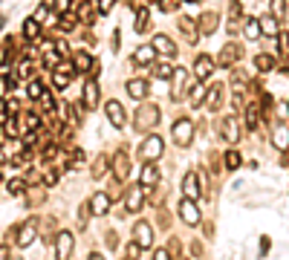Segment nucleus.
Masks as SVG:
<instances>
[{
	"mask_svg": "<svg viewBox=\"0 0 289 260\" xmlns=\"http://www.w3.org/2000/svg\"><path fill=\"white\" fill-rule=\"evenodd\" d=\"M179 3H182V0H162V12H173Z\"/></svg>",
	"mask_w": 289,
	"mask_h": 260,
	"instance_id": "obj_53",
	"label": "nucleus"
},
{
	"mask_svg": "<svg viewBox=\"0 0 289 260\" xmlns=\"http://www.w3.org/2000/svg\"><path fill=\"white\" fill-rule=\"evenodd\" d=\"M38 102H41V107H44V110H47V113H52V110H55V107H58V102H55V96H52L50 90H47V93H44V96H41V99H38Z\"/></svg>",
	"mask_w": 289,
	"mask_h": 260,
	"instance_id": "obj_45",
	"label": "nucleus"
},
{
	"mask_svg": "<svg viewBox=\"0 0 289 260\" xmlns=\"http://www.w3.org/2000/svg\"><path fill=\"white\" fill-rule=\"evenodd\" d=\"M205 93H208V81H197L188 90V99H191V107H203L205 104Z\"/></svg>",
	"mask_w": 289,
	"mask_h": 260,
	"instance_id": "obj_27",
	"label": "nucleus"
},
{
	"mask_svg": "<svg viewBox=\"0 0 289 260\" xmlns=\"http://www.w3.org/2000/svg\"><path fill=\"white\" fill-rule=\"evenodd\" d=\"M153 50L159 52V55H162V58H176V44H173V41H171L168 35H162V32H156L153 35Z\"/></svg>",
	"mask_w": 289,
	"mask_h": 260,
	"instance_id": "obj_13",
	"label": "nucleus"
},
{
	"mask_svg": "<svg viewBox=\"0 0 289 260\" xmlns=\"http://www.w3.org/2000/svg\"><path fill=\"white\" fill-rule=\"evenodd\" d=\"M110 47H113V52H119V47H121V35H119V29H113V38H110Z\"/></svg>",
	"mask_w": 289,
	"mask_h": 260,
	"instance_id": "obj_52",
	"label": "nucleus"
},
{
	"mask_svg": "<svg viewBox=\"0 0 289 260\" xmlns=\"http://www.w3.org/2000/svg\"><path fill=\"white\" fill-rule=\"evenodd\" d=\"M38 38H41V20L32 15L23 20V41H38Z\"/></svg>",
	"mask_w": 289,
	"mask_h": 260,
	"instance_id": "obj_32",
	"label": "nucleus"
},
{
	"mask_svg": "<svg viewBox=\"0 0 289 260\" xmlns=\"http://www.w3.org/2000/svg\"><path fill=\"white\" fill-rule=\"evenodd\" d=\"M159 168H156V162H145V168L139 171V185H145V188H153L156 182H159Z\"/></svg>",
	"mask_w": 289,
	"mask_h": 260,
	"instance_id": "obj_22",
	"label": "nucleus"
},
{
	"mask_svg": "<svg viewBox=\"0 0 289 260\" xmlns=\"http://www.w3.org/2000/svg\"><path fill=\"white\" fill-rule=\"evenodd\" d=\"M287 113H289V102H287Z\"/></svg>",
	"mask_w": 289,
	"mask_h": 260,
	"instance_id": "obj_59",
	"label": "nucleus"
},
{
	"mask_svg": "<svg viewBox=\"0 0 289 260\" xmlns=\"http://www.w3.org/2000/svg\"><path fill=\"white\" fill-rule=\"evenodd\" d=\"M223 162H226V168H229V171H237V168H240V154H237V151H226Z\"/></svg>",
	"mask_w": 289,
	"mask_h": 260,
	"instance_id": "obj_43",
	"label": "nucleus"
},
{
	"mask_svg": "<svg viewBox=\"0 0 289 260\" xmlns=\"http://www.w3.org/2000/svg\"><path fill=\"white\" fill-rule=\"evenodd\" d=\"M87 260H104V258L99 255V252H90V258H87Z\"/></svg>",
	"mask_w": 289,
	"mask_h": 260,
	"instance_id": "obj_58",
	"label": "nucleus"
},
{
	"mask_svg": "<svg viewBox=\"0 0 289 260\" xmlns=\"http://www.w3.org/2000/svg\"><path fill=\"white\" fill-rule=\"evenodd\" d=\"M205 107H208V113H217L223 107V84L208 87V93H205Z\"/></svg>",
	"mask_w": 289,
	"mask_h": 260,
	"instance_id": "obj_25",
	"label": "nucleus"
},
{
	"mask_svg": "<svg viewBox=\"0 0 289 260\" xmlns=\"http://www.w3.org/2000/svg\"><path fill=\"white\" fill-rule=\"evenodd\" d=\"M182 194H185L188 200H200L203 197V191H200V173L197 171H188L182 176Z\"/></svg>",
	"mask_w": 289,
	"mask_h": 260,
	"instance_id": "obj_14",
	"label": "nucleus"
},
{
	"mask_svg": "<svg viewBox=\"0 0 289 260\" xmlns=\"http://www.w3.org/2000/svg\"><path fill=\"white\" fill-rule=\"evenodd\" d=\"M159 119H162V110H159V104L153 102H139L136 107V116H133V127L139 130H151V127H156L159 124Z\"/></svg>",
	"mask_w": 289,
	"mask_h": 260,
	"instance_id": "obj_1",
	"label": "nucleus"
},
{
	"mask_svg": "<svg viewBox=\"0 0 289 260\" xmlns=\"http://www.w3.org/2000/svg\"><path fill=\"white\" fill-rule=\"evenodd\" d=\"M6 191H9V194H20V191H26V179H23V176L9 179V182H6Z\"/></svg>",
	"mask_w": 289,
	"mask_h": 260,
	"instance_id": "obj_44",
	"label": "nucleus"
},
{
	"mask_svg": "<svg viewBox=\"0 0 289 260\" xmlns=\"http://www.w3.org/2000/svg\"><path fill=\"white\" fill-rule=\"evenodd\" d=\"M99 84L93 81V78H87L84 81V90H81V104L84 107H90V110H96V104H99Z\"/></svg>",
	"mask_w": 289,
	"mask_h": 260,
	"instance_id": "obj_19",
	"label": "nucleus"
},
{
	"mask_svg": "<svg viewBox=\"0 0 289 260\" xmlns=\"http://www.w3.org/2000/svg\"><path fill=\"white\" fill-rule=\"evenodd\" d=\"M269 12L284 20V17L289 15V0H269Z\"/></svg>",
	"mask_w": 289,
	"mask_h": 260,
	"instance_id": "obj_42",
	"label": "nucleus"
},
{
	"mask_svg": "<svg viewBox=\"0 0 289 260\" xmlns=\"http://www.w3.org/2000/svg\"><path fill=\"white\" fill-rule=\"evenodd\" d=\"M153 260H171V252L168 249H156L153 252Z\"/></svg>",
	"mask_w": 289,
	"mask_h": 260,
	"instance_id": "obj_54",
	"label": "nucleus"
},
{
	"mask_svg": "<svg viewBox=\"0 0 289 260\" xmlns=\"http://www.w3.org/2000/svg\"><path fill=\"white\" fill-rule=\"evenodd\" d=\"M188 90H191V72H188V69H176L173 78H171V102L185 99Z\"/></svg>",
	"mask_w": 289,
	"mask_h": 260,
	"instance_id": "obj_3",
	"label": "nucleus"
},
{
	"mask_svg": "<svg viewBox=\"0 0 289 260\" xmlns=\"http://www.w3.org/2000/svg\"><path fill=\"white\" fill-rule=\"evenodd\" d=\"M69 6H72V0H52V9H55L58 15H64V12H69Z\"/></svg>",
	"mask_w": 289,
	"mask_h": 260,
	"instance_id": "obj_50",
	"label": "nucleus"
},
{
	"mask_svg": "<svg viewBox=\"0 0 289 260\" xmlns=\"http://www.w3.org/2000/svg\"><path fill=\"white\" fill-rule=\"evenodd\" d=\"M3 133L9 139H17V136H23V127H20V121H17L15 116H6V119H3Z\"/></svg>",
	"mask_w": 289,
	"mask_h": 260,
	"instance_id": "obj_37",
	"label": "nucleus"
},
{
	"mask_svg": "<svg viewBox=\"0 0 289 260\" xmlns=\"http://www.w3.org/2000/svg\"><path fill=\"white\" fill-rule=\"evenodd\" d=\"M20 78H15V75H0V96H6L9 93V87H15Z\"/></svg>",
	"mask_w": 289,
	"mask_h": 260,
	"instance_id": "obj_47",
	"label": "nucleus"
},
{
	"mask_svg": "<svg viewBox=\"0 0 289 260\" xmlns=\"http://www.w3.org/2000/svg\"><path fill=\"white\" fill-rule=\"evenodd\" d=\"M0 260H9V246H0Z\"/></svg>",
	"mask_w": 289,
	"mask_h": 260,
	"instance_id": "obj_57",
	"label": "nucleus"
},
{
	"mask_svg": "<svg viewBox=\"0 0 289 260\" xmlns=\"http://www.w3.org/2000/svg\"><path fill=\"white\" fill-rule=\"evenodd\" d=\"M72 67H75V72H93L96 69V61H93V55L84 50L72 52Z\"/></svg>",
	"mask_w": 289,
	"mask_h": 260,
	"instance_id": "obj_24",
	"label": "nucleus"
},
{
	"mask_svg": "<svg viewBox=\"0 0 289 260\" xmlns=\"http://www.w3.org/2000/svg\"><path fill=\"white\" fill-rule=\"evenodd\" d=\"M124 90H127V96H130L133 102H145L148 93H151V84H148V78H127Z\"/></svg>",
	"mask_w": 289,
	"mask_h": 260,
	"instance_id": "obj_11",
	"label": "nucleus"
},
{
	"mask_svg": "<svg viewBox=\"0 0 289 260\" xmlns=\"http://www.w3.org/2000/svg\"><path fill=\"white\" fill-rule=\"evenodd\" d=\"M133 55H136L133 61H136L139 67H148V64H153V61H156V50H153V44H145V47H136V52H133Z\"/></svg>",
	"mask_w": 289,
	"mask_h": 260,
	"instance_id": "obj_28",
	"label": "nucleus"
},
{
	"mask_svg": "<svg viewBox=\"0 0 289 260\" xmlns=\"http://www.w3.org/2000/svg\"><path fill=\"white\" fill-rule=\"evenodd\" d=\"M275 41H278V58H281V64H284V61H289V32L281 29V35H278Z\"/></svg>",
	"mask_w": 289,
	"mask_h": 260,
	"instance_id": "obj_39",
	"label": "nucleus"
},
{
	"mask_svg": "<svg viewBox=\"0 0 289 260\" xmlns=\"http://www.w3.org/2000/svg\"><path fill=\"white\" fill-rule=\"evenodd\" d=\"M148 23H151V12H148V6H139L136 9V20H133V29H136V32H145Z\"/></svg>",
	"mask_w": 289,
	"mask_h": 260,
	"instance_id": "obj_40",
	"label": "nucleus"
},
{
	"mask_svg": "<svg viewBox=\"0 0 289 260\" xmlns=\"http://www.w3.org/2000/svg\"><path fill=\"white\" fill-rule=\"evenodd\" d=\"M260 121H263V110L257 107V102H255V104H249V107H246V127H249V130L255 133L257 127H260Z\"/></svg>",
	"mask_w": 289,
	"mask_h": 260,
	"instance_id": "obj_31",
	"label": "nucleus"
},
{
	"mask_svg": "<svg viewBox=\"0 0 289 260\" xmlns=\"http://www.w3.org/2000/svg\"><path fill=\"white\" fill-rule=\"evenodd\" d=\"M179 29H182V35H185L188 44H197V38H200V26H194V20L191 17H179Z\"/></svg>",
	"mask_w": 289,
	"mask_h": 260,
	"instance_id": "obj_33",
	"label": "nucleus"
},
{
	"mask_svg": "<svg viewBox=\"0 0 289 260\" xmlns=\"http://www.w3.org/2000/svg\"><path fill=\"white\" fill-rule=\"evenodd\" d=\"M72 249H75V237L69 231H58V237H55V258L69 260L72 258Z\"/></svg>",
	"mask_w": 289,
	"mask_h": 260,
	"instance_id": "obj_8",
	"label": "nucleus"
},
{
	"mask_svg": "<svg viewBox=\"0 0 289 260\" xmlns=\"http://www.w3.org/2000/svg\"><path fill=\"white\" fill-rule=\"evenodd\" d=\"M110 162H113V159H110L107 154L99 156L96 165H93V179H104V176H107V168H110Z\"/></svg>",
	"mask_w": 289,
	"mask_h": 260,
	"instance_id": "obj_38",
	"label": "nucleus"
},
{
	"mask_svg": "<svg viewBox=\"0 0 289 260\" xmlns=\"http://www.w3.org/2000/svg\"><path fill=\"white\" fill-rule=\"evenodd\" d=\"M179 220H182L185 225H200V208H197V200L182 197V203H179Z\"/></svg>",
	"mask_w": 289,
	"mask_h": 260,
	"instance_id": "obj_9",
	"label": "nucleus"
},
{
	"mask_svg": "<svg viewBox=\"0 0 289 260\" xmlns=\"http://www.w3.org/2000/svg\"><path fill=\"white\" fill-rule=\"evenodd\" d=\"M44 93H47V78H41V75H32V78H29V84H26V96L38 102Z\"/></svg>",
	"mask_w": 289,
	"mask_h": 260,
	"instance_id": "obj_29",
	"label": "nucleus"
},
{
	"mask_svg": "<svg viewBox=\"0 0 289 260\" xmlns=\"http://www.w3.org/2000/svg\"><path fill=\"white\" fill-rule=\"evenodd\" d=\"M162 151H165V139L156 136V133H148L142 148H139V159L142 162H156V159H162Z\"/></svg>",
	"mask_w": 289,
	"mask_h": 260,
	"instance_id": "obj_2",
	"label": "nucleus"
},
{
	"mask_svg": "<svg viewBox=\"0 0 289 260\" xmlns=\"http://www.w3.org/2000/svg\"><path fill=\"white\" fill-rule=\"evenodd\" d=\"M240 58H243V50H240V44H234V41H229L226 47L220 50V58H217V67L223 69H231L234 64H237Z\"/></svg>",
	"mask_w": 289,
	"mask_h": 260,
	"instance_id": "obj_5",
	"label": "nucleus"
},
{
	"mask_svg": "<svg viewBox=\"0 0 289 260\" xmlns=\"http://www.w3.org/2000/svg\"><path fill=\"white\" fill-rule=\"evenodd\" d=\"M104 113H107V121H110V124L116 127V130H119V127H124V121H127V116H124V107H121V104L116 102V99L104 104Z\"/></svg>",
	"mask_w": 289,
	"mask_h": 260,
	"instance_id": "obj_16",
	"label": "nucleus"
},
{
	"mask_svg": "<svg viewBox=\"0 0 289 260\" xmlns=\"http://www.w3.org/2000/svg\"><path fill=\"white\" fill-rule=\"evenodd\" d=\"M113 176H116V182H124L127 176H130V159H127V154L124 151H119V154L113 156Z\"/></svg>",
	"mask_w": 289,
	"mask_h": 260,
	"instance_id": "obj_20",
	"label": "nucleus"
},
{
	"mask_svg": "<svg viewBox=\"0 0 289 260\" xmlns=\"http://www.w3.org/2000/svg\"><path fill=\"white\" fill-rule=\"evenodd\" d=\"M272 145L278 151H289V127L284 121H275L272 124Z\"/></svg>",
	"mask_w": 289,
	"mask_h": 260,
	"instance_id": "obj_21",
	"label": "nucleus"
},
{
	"mask_svg": "<svg viewBox=\"0 0 289 260\" xmlns=\"http://www.w3.org/2000/svg\"><path fill=\"white\" fill-rule=\"evenodd\" d=\"M252 64H255L257 72H272V69H278L281 58H278L275 52H257L255 58H252Z\"/></svg>",
	"mask_w": 289,
	"mask_h": 260,
	"instance_id": "obj_15",
	"label": "nucleus"
},
{
	"mask_svg": "<svg viewBox=\"0 0 289 260\" xmlns=\"http://www.w3.org/2000/svg\"><path fill=\"white\" fill-rule=\"evenodd\" d=\"M214 69H217V61H214L211 55L200 52L197 61H194V75H197V81H208V78L214 75Z\"/></svg>",
	"mask_w": 289,
	"mask_h": 260,
	"instance_id": "obj_7",
	"label": "nucleus"
},
{
	"mask_svg": "<svg viewBox=\"0 0 289 260\" xmlns=\"http://www.w3.org/2000/svg\"><path fill=\"white\" fill-rule=\"evenodd\" d=\"M217 23H220V15L217 12H203L200 15V35L211 38V35L217 32Z\"/></svg>",
	"mask_w": 289,
	"mask_h": 260,
	"instance_id": "obj_26",
	"label": "nucleus"
},
{
	"mask_svg": "<svg viewBox=\"0 0 289 260\" xmlns=\"http://www.w3.org/2000/svg\"><path fill=\"white\" fill-rule=\"evenodd\" d=\"M35 237H38V220H35V217H29V220H26V223L20 225V231H17V246H20V249H26V246H32L35 243Z\"/></svg>",
	"mask_w": 289,
	"mask_h": 260,
	"instance_id": "obj_12",
	"label": "nucleus"
},
{
	"mask_svg": "<svg viewBox=\"0 0 289 260\" xmlns=\"http://www.w3.org/2000/svg\"><path fill=\"white\" fill-rule=\"evenodd\" d=\"M281 154H284V156H281V165H284V168H289V151H281Z\"/></svg>",
	"mask_w": 289,
	"mask_h": 260,
	"instance_id": "obj_56",
	"label": "nucleus"
},
{
	"mask_svg": "<svg viewBox=\"0 0 289 260\" xmlns=\"http://www.w3.org/2000/svg\"><path fill=\"white\" fill-rule=\"evenodd\" d=\"M90 211H93L90 200H87V203H81V208H78V228H84V225H87V220H90Z\"/></svg>",
	"mask_w": 289,
	"mask_h": 260,
	"instance_id": "obj_46",
	"label": "nucleus"
},
{
	"mask_svg": "<svg viewBox=\"0 0 289 260\" xmlns=\"http://www.w3.org/2000/svg\"><path fill=\"white\" fill-rule=\"evenodd\" d=\"M243 35H246L249 41L263 38V32H260V20H257V17H246V20H243Z\"/></svg>",
	"mask_w": 289,
	"mask_h": 260,
	"instance_id": "obj_35",
	"label": "nucleus"
},
{
	"mask_svg": "<svg viewBox=\"0 0 289 260\" xmlns=\"http://www.w3.org/2000/svg\"><path fill=\"white\" fill-rule=\"evenodd\" d=\"M133 240H136L142 249H151V246H153V228H151V223L139 220V223L133 225Z\"/></svg>",
	"mask_w": 289,
	"mask_h": 260,
	"instance_id": "obj_18",
	"label": "nucleus"
},
{
	"mask_svg": "<svg viewBox=\"0 0 289 260\" xmlns=\"http://www.w3.org/2000/svg\"><path fill=\"white\" fill-rule=\"evenodd\" d=\"M116 6V0H96V9H99V15H110V9Z\"/></svg>",
	"mask_w": 289,
	"mask_h": 260,
	"instance_id": "obj_49",
	"label": "nucleus"
},
{
	"mask_svg": "<svg viewBox=\"0 0 289 260\" xmlns=\"http://www.w3.org/2000/svg\"><path fill=\"white\" fill-rule=\"evenodd\" d=\"M72 81V72H61V69H52V87L55 90H67Z\"/></svg>",
	"mask_w": 289,
	"mask_h": 260,
	"instance_id": "obj_41",
	"label": "nucleus"
},
{
	"mask_svg": "<svg viewBox=\"0 0 289 260\" xmlns=\"http://www.w3.org/2000/svg\"><path fill=\"white\" fill-rule=\"evenodd\" d=\"M173 72H176V67L171 64V58H165V61H153V75H156V78L171 81V78H173Z\"/></svg>",
	"mask_w": 289,
	"mask_h": 260,
	"instance_id": "obj_30",
	"label": "nucleus"
},
{
	"mask_svg": "<svg viewBox=\"0 0 289 260\" xmlns=\"http://www.w3.org/2000/svg\"><path fill=\"white\" fill-rule=\"evenodd\" d=\"M145 208V185H133L124 194V211L127 214H139Z\"/></svg>",
	"mask_w": 289,
	"mask_h": 260,
	"instance_id": "obj_6",
	"label": "nucleus"
},
{
	"mask_svg": "<svg viewBox=\"0 0 289 260\" xmlns=\"http://www.w3.org/2000/svg\"><path fill=\"white\" fill-rule=\"evenodd\" d=\"M81 20L75 17V12L69 15V12H64L61 15V20H58V32H64V35H69V32H75V26H78Z\"/></svg>",
	"mask_w": 289,
	"mask_h": 260,
	"instance_id": "obj_36",
	"label": "nucleus"
},
{
	"mask_svg": "<svg viewBox=\"0 0 289 260\" xmlns=\"http://www.w3.org/2000/svg\"><path fill=\"white\" fill-rule=\"evenodd\" d=\"M266 252H269V237H260V258H266Z\"/></svg>",
	"mask_w": 289,
	"mask_h": 260,
	"instance_id": "obj_55",
	"label": "nucleus"
},
{
	"mask_svg": "<svg viewBox=\"0 0 289 260\" xmlns=\"http://www.w3.org/2000/svg\"><path fill=\"white\" fill-rule=\"evenodd\" d=\"M188 3H197V0H188Z\"/></svg>",
	"mask_w": 289,
	"mask_h": 260,
	"instance_id": "obj_60",
	"label": "nucleus"
},
{
	"mask_svg": "<svg viewBox=\"0 0 289 260\" xmlns=\"http://www.w3.org/2000/svg\"><path fill=\"white\" fill-rule=\"evenodd\" d=\"M220 133L226 136V142H240V121L234 119V116H226L223 119V124H220Z\"/></svg>",
	"mask_w": 289,
	"mask_h": 260,
	"instance_id": "obj_23",
	"label": "nucleus"
},
{
	"mask_svg": "<svg viewBox=\"0 0 289 260\" xmlns=\"http://www.w3.org/2000/svg\"><path fill=\"white\" fill-rule=\"evenodd\" d=\"M75 17H78L81 23H93V20H96V12H93V3H90V0H81V3L75 6Z\"/></svg>",
	"mask_w": 289,
	"mask_h": 260,
	"instance_id": "obj_34",
	"label": "nucleus"
},
{
	"mask_svg": "<svg viewBox=\"0 0 289 260\" xmlns=\"http://www.w3.org/2000/svg\"><path fill=\"white\" fill-rule=\"evenodd\" d=\"M90 206H93V214H96V217H107L110 208H113V197H110L107 191H96V194L90 197Z\"/></svg>",
	"mask_w": 289,
	"mask_h": 260,
	"instance_id": "obj_10",
	"label": "nucleus"
},
{
	"mask_svg": "<svg viewBox=\"0 0 289 260\" xmlns=\"http://www.w3.org/2000/svg\"><path fill=\"white\" fill-rule=\"evenodd\" d=\"M26 75H32V61H20L17 64V78H26Z\"/></svg>",
	"mask_w": 289,
	"mask_h": 260,
	"instance_id": "obj_51",
	"label": "nucleus"
},
{
	"mask_svg": "<svg viewBox=\"0 0 289 260\" xmlns=\"http://www.w3.org/2000/svg\"><path fill=\"white\" fill-rule=\"evenodd\" d=\"M41 182H44V185H55V182H58V171H55V168H44Z\"/></svg>",
	"mask_w": 289,
	"mask_h": 260,
	"instance_id": "obj_48",
	"label": "nucleus"
},
{
	"mask_svg": "<svg viewBox=\"0 0 289 260\" xmlns=\"http://www.w3.org/2000/svg\"><path fill=\"white\" fill-rule=\"evenodd\" d=\"M260 20V32H263V38H278L281 35V17H275L272 12H266V15H260L257 17Z\"/></svg>",
	"mask_w": 289,
	"mask_h": 260,
	"instance_id": "obj_17",
	"label": "nucleus"
},
{
	"mask_svg": "<svg viewBox=\"0 0 289 260\" xmlns=\"http://www.w3.org/2000/svg\"><path fill=\"white\" fill-rule=\"evenodd\" d=\"M173 142H176V148H188L191 142H194V121L191 119H179L173 124Z\"/></svg>",
	"mask_w": 289,
	"mask_h": 260,
	"instance_id": "obj_4",
	"label": "nucleus"
}]
</instances>
